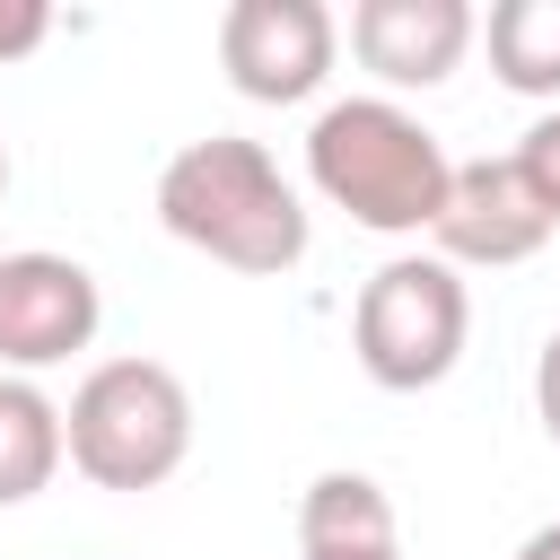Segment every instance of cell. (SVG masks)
Instances as JSON below:
<instances>
[{
  "mask_svg": "<svg viewBox=\"0 0 560 560\" xmlns=\"http://www.w3.org/2000/svg\"><path fill=\"white\" fill-rule=\"evenodd\" d=\"M481 18L472 0H350V61L402 96V88H446L472 52Z\"/></svg>",
  "mask_w": 560,
  "mask_h": 560,
  "instance_id": "8",
  "label": "cell"
},
{
  "mask_svg": "<svg viewBox=\"0 0 560 560\" xmlns=\"http://www.w3.org/2000/svg\"><path fill=\"white\" fill-rule=\"evenodd\" d=\"M516 560H560V516H551V525H534V534L516 542Z\"/></svg>",
  "mask_w": 560,
  "mask_h": 560,
  "instance_id": "15",
  "label": "cell"
},
{
  "mask_svg": "<svg viewBox=\"0 0 560 560\" xmlns=\"http://www.w3.org/2000/svg\"><path fill=\"white\" fill-rule=\"evenodd\" d=\"M61 455L96 490H158L192 455V394L166 359H96L61 402Z\"/></svg>",
  "mask_w": 560,
  "mask_h": 560,
  "instance_id": "3",
  "label": "cell"
},
{
  "mask_svg": "<svg viewBox=\"0 0 560 560\" xmlns=\"http://www.w3.org/2000/svg\"><path fill=\"white\" fill-rule=\"evenodd\" d=\"M298 560H402L394 499L368 472H315L298 499Z\"/></svg>",
  "mask_w": 560,
  "mask_h": 560,
  "instance_id": "9",
  "label": "cell"
},
{
  "mask_svg": "<svg viewBox=\"0 0 560 560\" xmlns=\"http://www.w3.org/2000/svg\"><path fill=\"white\" fill-rule=\"evenodd\" d=\"M472 44H490V79L508 96L560 105V0H490Z\"/></svg>",
  "mask_w": 560,
  "mask_h": 560,
  "instance_id": "10",
  "label": "cell"
},
{
  "mask_svg": "<svg viewBox=\"0 0 560 560\" xmlns=\"http://www.w3.org/2000/svg\"><path fill=\"white\" fill-rule=\"evenodd\" d=\"M341 61V18L324 0H228L219 9V70L254 105H306Z\"/></svg>",
  "mask_w": 560,
  "mask_h": 560,
  "instance_id": "5",
  "label": "cell"
},
{
  "mask_svg": "<svg viewBox=\"0 0 560 560\" xmlns=\"http://www.w3.org/2000/svg\"><path fill=\"white\" fill-rule=\"evenodd\" d=\"M158 228L245 280H280L306 262V201L298 184L280 175V158L245 131H210V140H184L166 166H158Z\"/></svg>",
  "mask_w": 560,
  "mask_h": 560,
  "instance_id": "1",
  "label": "cell"
},
{
  "mask_svg": "<svg viewBox=\"0 0 560 560\" xmlns=\"http://www.w3.org/2000/svg\"><path fill=\"white\" fill-rule=\"evenodd\" d=\"M534 420H542V438L560 446V324H551V341H542V359H534Z\"/></svg>",
  "mask_w": 560,
  "mask_h": 560,
  "instance_id": "14",
  "label": "cell"
},
{
  "mask_svg": "<svg viewBox=\"0 0 560 560\" xmlns=\"http://www.w3.org/2000/svg\"><path fill=\"white\" fill-rule=\"evenodd\" d=\"M61 464V402L35 376H0V508L44 499Z\"/></svg>",
  "mask_w": 560,
  "mask_h": 560,
  "instance_id": "11",
  "label": "cell"
},
{
  "mask_svg": "<svg viewBox=\"0 0 560 560\" xmlns=\"http://www.w3.org/2000/svg\"><path fill=\"white\" fill-rule=\"evenodd\" d=\"M429 236H438V262H455V271L464 262L472 271H508V262H534L560 236V219L534 201L516 158H464L446 175V201H438Z\"/></svg>",
  "mask_w": 560,
  "mask_h": 560,
  "instance_id": "7",
  "label": "cell"
},
{
  "mask_svg": "<svg viewBox=\"0 0 560 560\" xmlns=\"http://www.w3.org/2000/svg\"><path fill=\"white\" fill-rule=\"evenodd\" d=\"M446 140L402 96H332L306 122V184L368 236H429L446 201Z\"/></svg>",
  "mask_w": 560,
  "mask_h": 560,
  "instance_id": "2",
  "label": "cell"
},
{
  "mask_svg": "<svg viewBox=\"0 0 560 560\" xmlns=\"http://www.w3.org/2000/svg\"><path fill=\"white\" fill-rule=\"evenodd\" d=\"M105 324L96 271L70 254H0V368L9 376H44L61 359H79Z\"/></svg>",
  "mask_w": 560,
  "mask_h": 560,
  "instance_id": "6",
  "label": "cell"
},
{
  "mask_svg": "<svg viewBox=\"0 0 560 560\" xmlns=\"http://www.w3.org/2000/svg\"><path fill=\"white\" fill-rule=\"evenodd\" d=\"M464 341H472V289H464V271L438 262V254H394V262H376V271L359 280V298H350V359H359V376L385 385V394H429V385H446L455 359H464Z\"/></svg>",
  "mask_w": 560,
  "mask_h": 560,
  "instance_id": "4",
  "label": "cell"
},
{
  "mask_svg": "<svg viewBox=\"0 0 560 560\" xmlns=\"http://www.w3.org/2000/svg\"><path fill=\"white\" fill-rule=\"evenodd\" d=\"M0 192H9V149H0Z\"/></svg>",
  "mask_w": 560,
  "mask_h": 560,
  "instance_id": "16",
  "label": "cell"
},
{
  "mask_svg": "<svg viewBox=\"0 0 560 560\" xmlns=\"http://www.w3.org/2000/svg\"><path fill=\"white\" fill-rule=\"evenodd\" d=\"M44 35H52V9L44 0H0V61H26Z\"/></svg>",
  "mask_w": 560,
  "mask_h": 560,
  "instance_id": "13",
  "label": "cell"
},
{
  "mask_svg": "<svg viewBox=\"0 0 560 560\" xmlns=\"http://www.w3.org/2000/svg\"><path fill=\"white\" fill-rule=\"evenodd\" d=\"M508 158H516V175L534 184V201L560 219V105H551V114H542V122H534V131H525Z\"/></svg>",
  "mask_w": 560,
  "mask_h": 560,
  "instance_id": "12",
  "label": "cell"
}]
</instances>
